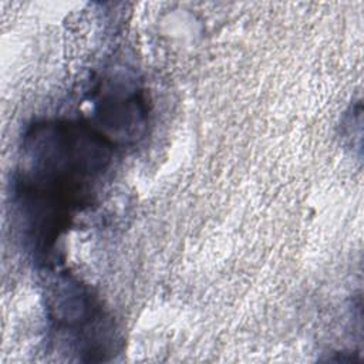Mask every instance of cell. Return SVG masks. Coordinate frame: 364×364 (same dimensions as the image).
<instances>
[{
  "instance_id": "6da1fadb",
  "label": "cell",
  "mask_w": 364,
  "mask_h": 364,
  "mask_svg": "<svg viewBox=\"0 0 364 364\" xmlns=\"http://www.w3.org/2000/svg\"><path fill=\"white\" fill-rule=\"evenodd\" d=\"M109 144L71 121L33 125L23 139L16 196L27 240L47 256L73 210L88 203L109 164Z\"/></svg>"
},
{
  "instance_id": "7a4b0ae2",
  "label": "cell",
  "mask_w": 364,
  "mask_h": 364,
  "mask_svg": "<svg viewBox=\"0 0 364 364\" xmlns=\"http://www.w3.org/2000/svg\"><path fill=\"white\" fill-rule=\"evenodd\" d=\"M47 314L57 344L80 360L100 361L117 351L114 323L77 279L60 274L47 293Z\"/></svg>"
}]
</instances>
